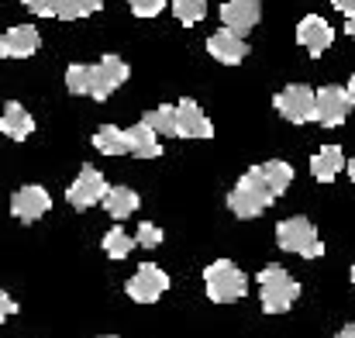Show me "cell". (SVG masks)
Segmentation results:
<instances>
[{"label": "cell", "mask_w": 355, "mask_h": 338, "mask_svg": "<svg viewBox=\"0 0 355 338\" xmlns=\"http://www.w3.org/2000/svg\"><path fill=\"white\" fill-rule=\"evenodd\" d=\"M272 201H276V194H272V187L266 183L262 166H252V169L241 173L235 190L228 194V211H232L235 218H241V221H248V218H259Z\"/></svg>", "instance_id": "6da1fadb"}, {"label": "cell", "mask_w": 355, "mask_h": 338, "mask_svg": "<svg viewBox=\"0 0 355 338\" xmlns=\"http://www.w3.org/2000/svg\"><path fill=\"white\" fill-rule=\"evenodd\" d=\"M300 297V283L279 266V262H269L262 273H259V301H262V311L266 314H283L297 304Z\"/></svg>", "instance_id": "7a4b0ae2"}, {"label": "cell", "mask_w": 355, "mask_h": 338, "mask_svg": "<svg viewBox=\"0 0 355 338\" xmlns=\"http://www.w3.org/2000/svg\"><path fill=\"white\" fill-rule=\"evenodd\" d=\"M204 290H207V301L214 304H235L248 294V276L232 259H214L204 269Z\"/></svg>", "instance_id": "3957f363"}, {"label": "cell", "mask_w": 355, "mask_h": 338, "mask_svg": "<svg viewBox=\"0 0 355 338\" xmlns=\"http://www.w3.org/2000/svg\"><path fill=\"white\" fill-rule=\"evenodd\" d=\"M276 245L283 252H293V255H304V259H321L324 255V242H321L314 221H307V218L279 221L276 225Z\"/></svg>", "instance_id": "277c9868"}, {"label": "cell", "mask_w": 355, "mask_h": 338, "mask_svg": "<svg viewBox=\"0 0 355 338\" xmlns=\"http://www.w3.org/2000/svg\"><path fill=\"white\" fill-rule=\"evenodd\" d=\"M107 180H104V173L97 169V166H83L80 173H76V180L69 183V190H66V204L69 208H76V211H90L94 204H104V197H107Z\"/></svg>", "instance_id": "5b68a950"}, {"label": "cell", "mask_w": 355, "mask_h": 338, "mask_svg": "<svg viewBox=\"0 0 355 338\" xmlns=\"http://www.w3.org/2000/svg\"><path fill=\"white\" fill-rule=\"evenodd\" d=\"M166 290H169V273L155 262H141L135 269V276H128V283H124V294L135 304H155Z\"/></svg>", "instance_id": "8992f818"}, {"label": "cell", "mask_w": 355, "mask_h": 338, "mask_svg": "<svg viewBox=\"0 0 355 338\" xmlns=\"http://www.w3.org/2000/svg\"><path fill=\"white\" fill-rule=\"evenodd\" d=\"M272 104H276V111L283 114L290 124H307V121H314L318 90H311V87H304V83H290V87H283V90L272 97Z\"/></svg>", "instance_id": "52a82bcc"}, {"label": "cell", "mask_w": 355, "mask_h": 338, "mask_svg": "<svg viewBox=\"0 0 355 338\" xmlns=\"http://www.w3.org/2000/svg\"><path fill=\"white\" fill-rule=\"evenodd\" d=\"M49 211H52V197H49V190L38 187V183H28V187H21V190L10 197V214H14L21 225H35V221L45 218Z\"/></svg>", "instance_id": "ba28073f"}, {"label": "cell", "mask_w": 355, "mask_h": 338, "mask_svg": "<svg viewBox=\"0 0 355 338\" xmlns=\"http://www.w3.org/2000/svg\"><path fill=\"white\" fill-rule=\"evenodd\" d=\"M131 76V66L121 59V56H104L97 66H94V87H90V97L94 101H107L118 87L128 83Z\"/></svg>", "instance_id": "9c48e42d"}, {"label": "cell", "mask_w": 355, "mask_h": 338, "mask_svg": "<svg viewBox=\"0 0 355 338\" xmlns=\"http://www.w3.org/2000/svg\"><path fill=\"white\" fill-rule=\"evenodd\" d=\"M349 111H355V108L345 87H321L318 90V108H314V121L318 124L338 128V124H345Z\"/></svg>", "instance_id": "30bf717a"}, {"label": "cell", "mask_w": 355, "mask_h": 338, "mask_svg": "<svg viewBox=\"0 0 355 338\" xmlns=\"http://www.w3.org/2000/svg\"><path fill=\"white\" fill-rule=\"evenodd\" d=\"M176 138H214L211 117L200 111V104L190 101V97H183L176 104Z\"/></svg>", "instance_id": "8fae6325"}, {"label": "cell", "mask_w": 355, "mask_h": 338, "mask_svg": "<svg viewBox=\"0 0 355 338\" xmlns=\"http://www.w3.org/2000/svg\"><path fill=\"white\" fill-rule=\"evenodd\" d=\"M297 42L318 59V56H324V49H331V42H335V28H331L321 14H307V17L297 24Z\"/></svg>", "instance_id": "7c38bea8"}, {"label": "cell", "mask_w": 355, "mask_h": 338, "mask_svg": "<svg viewBox=\"0 0 355 338\" xmlns=\"http://www.w3.org/2000/svg\"><path fill=\"white\" fill-rule=\"evenodd\" d=\"M221 21L235 35H248L262 21V3L259 0H225L221 3Z\"/></svg>", "instance_id": "4fadbf2b"}, {"label": "cell", "mask_w": 355, "mask_h": 338, "mask_svg": "<svg viewBox=\"0 0 355 338\" xmlns=\"http://www.w3.org/2000/svg\"><path fill=\"white\" fill-rule=\"evenodd\" d=\"M207 52L218 62H225V66H238L248 56V42H245V35H235L232 28H221V31H214L207 38Z\"/></svg>", "instance_id": "5bb4252c"}, {"label": "cell", "mask_w": 355, "mask_h": 338, "mask_svg": "<svg viewBox=\"0 0 355 338\" xmlns=\"http://www.w3.org/2000/svg\"><path fill=\"white\" fill-rule=\"evenodd\" d=\"M345 166H349V162H345V155H342V145H321V149L314 152V159H311V176H314L318 183H331Z\"/></svg>", "instance_id": "9a60e30c"}, {"label": "cell", "mask_w": 355, "mask_h": 338, "mask_svg": "<svg viewBox=\"0 0 355 338\" xmlns=\"http://www.w3.org/2000/svg\"><path fill=\"white\" fill-rule=\"evenodd\" d=\"M3 38H7V59H28V56H35L38 45H42V35H38L35 24H17V28H10Z\"/></svg>", "instance_id": "2e32d148"}, {"label": "cell", "mask_w": 355, "mask_h": 338, "mask_svg": "<svg viewBox=\"0 0 355 338\" xmlns=\"http://www.w3.org/2000/svg\"><path fill=\"white\" fill-rule=\"evenodd\" d=\"M94 149L101 155H131V138H128V128L118 124H101L94 131Z\"/></svg>", "instance_id": "e0dca14e"}, {"label": "cell", "mask_w": 355, "mask_h": 338, "mask_svg": "<svg viewBox=\"0 0 355 338\" xmlns=\"http://www.w3.org/2000/svg\"><path fill=\"white\" fill-rule=\"evenodd\" d=\"M128 138H131V155H138V159H159L162 155L159 131L148 121H138L135 128H128Z\"/></svg>", "instance_id": "ac0fdd59"}, {"label": "cell", "mask_w": 355, "mask_h": 338, "mask_svg": "<svg viewBox=\"0 0 355 338\" xmlns=\"http://www.w3.org/2000/svg\"><path fill=\"white\" fill-rule=\"evenodd\" d=\"M0 121H3V135L14 138V142H24V138L35 131V117L24 111V104H17V101H7Z\"/></svg>", "instance_id": "d6986e66"}, {"label": "cell", "mask_w": 355, "mask_h": 338, "mask_svg": "<svg viewBox=\"0 0 355 338\" xmlns=\"http://www.w3.org/2000/svg\"><path fill=\"white\" fill-rule=\"evenodd\" d=\"M104 211L114 218V221H124L138 211V194L131 187H111L107 197H104Z\"/></svg>", "instance_id": "ffe728a7"}, {"label": "cell", "mask_w": 355, "mask_h": 338, "mask_svg": "<svg viewBox=\"0 0 355 338\" xmlns=\"http://www.w3.org/2000/svg\"><path fill=\"white\" fill-rule=\"evenodd\" d=\"M262 173H266V183L272 187L276 197H283V194L290 190V183H293V166L283 162V159H269V162H262Z\"/></svg>", "instance_id": "44dd1931"}, {"label": "cell", "mask_w": 355, "mask_h": 338, "mask_svg": "<svg viewBox=\"0 0 355 338\" xmlns=\"http://www.w3.org/2000/svg\"><path fill=\"white\" fill-rule=\"evenodd\" d=\"M90 87H94V66L73 62L66 69V90L76 94V97H90Z\"/></svg>", "instance_id": "7402d4cb"}, {"label": "cell", "mask_w": 355, "mask_h": 338, "mask_svg": "<svg viewBox=\"0 0 355 338\" xmlns=\"http://www.w3.org/2000/svg\"><path fill=\"white\" fill-rule=\"evenodd\" d=\"M104 252L111 255V259H128L131 255V248L138 245V238H131L128 231H121V228H111L107 235H104Z\"/></svg>", "instance_id": "603a6c76"}, {"label": "cell", "mask_w": 355, "mask_h": 338, "mask_svg": "<svg viewBox=\"0 0 355 338\" xmlns=\"http://www.w3.org/2000/svg\"><path fill=\"white\" fill-rule=\"evenodd\" d=\"M104 7V0H59V21H76V17H90Z\"/></svg>", "instance_id": "cb8c5ba5"}, {"label": "cell", "mask_w": 355, "mask_h": 338, "mask_svg": "<svg viewBox=\"0 0 355 338\" xmlns=\"http://www.w3.org/2000/svg\"><path fill=\"white\" fill-rule=\"evenodd\" d=\"M173 14H176V21L180 24H197V21H204V14H207V0H173Z\"/></svg>", "instance_id": "d4e9b609"}, {"label": "cell", "mask_w": 355, "mask_h": 338, "mask_svg": "<svg viewBox=\"0 0 355 338\" xmlns=\"http://www.w3.org/2000/svg\"><path fill=\"white\" fill-rule=\"evenodd\" d=\"M141 121H148L159 135H176V104H162V108L148 111Z\"/></svg>", "instance_id": "484cf974"}, {"label": "cell", "mask_w": 355, "mask_h": 338, "mask_svg": "<svg viewBox=\"0 0 355 338\" xmlns=\"http://www.w3.org/2000/svg\"><path fill=\"white\" fill-rule=\"evenodd\" d=\"M135 238H138V245H141V248H159L166 235H162V228H159V225H152V221H141Z\"/></svg>", "instance_id": "4316f807"}, {"label": "cell", "mask_w": 355, "mask_h": 338, "mask_svg": "<svg viewBox=\"0 0 355 338\" xmlns=\"http://www.w3.org/2000/svg\"><path fill=\"white\" fill-rule=\"evenodd\" d=\"M135 17H159L166 10V0H128Z\"/></svg>", "instance_id": "83f0119b"}, {"label": "cell", "mask_w": 355, "mask_h": 338, "mask_svg": "<svg viewBox=\"0 0 355 338\" xmlns=\"http://www.w3.org/2000/svg\"><path fill=\"white\" fill-rule=\"evenodd\" d=\"M28 10H35L38 17H55L59 14V0H21Z\"/></svg>", "instance_id": "f1b7e54d"}, {"label": "cell", "mask_w": 355, "mask_h": 338, "mask_svg": "<svg viewBox=\"0 0 355 338\" xmlns=\"http://www.w3.org/2000/svg\"><path fill=\"white\" fill-rule=\"evenodd\" d=\"M17 311H21V307H17V301H14L7 290H0V325H3L10 314H17Z\"/></svg>", "instance_id": "f546056e"}, {"label": "cell", "mask_w": 355, "mask_h": 338, "mask_svg": "<svg viewBox=\"0 0 355 338\" xmlns=\"http://www.w3.org/2000/svg\"><path fill=\"white\" fill-rule=\"evenodd\" d=\"M335 3V10H342V14H355V0H331Z\"/></svg>", "instance_id": "4dcf8cb0"}, {"label": "cell", "mask_w": 355, "mask_h": 338, "mask_svg": "<svg viewBox=\"0 0 355 338\" xmlns=\"http://www.w3.org/2000/svg\"><path fill=\"white\" fill-rule=\"evenodd\" d=\"M345 35L355 38V14H345Z\"/></svg>", "instance_id": "1f68e13d"}, {"label": "cell", "mask_w": 355, "mask_h": 338, "mask_svg": "<svg viewBox=\"0 0 355 338\" xmlns=\"http://www.w3.org/2000/svg\"><path fill=\"white\" fill-rule=\"evenodd\" d=\"M335 338H355V321H352V325H345V328H342Z\"/></svg>", "instance_id": "d6a6232c"}, {"label": "cell", "mask_w": 355, "mask_h": 338, "mask_svg": "<svg viewBox=\"0 0 355 338\" xmlns=\"http://www.w3.org/2000/svg\"><path fill=\"white\" fill-rule=\"evenodd\" d=\"M345 90H349V97H352V108H355V73H352V80H349V87H345Z\"/></svg>", "instance_id": "836d02e7"}, {"label": "cell", "mask_w": 355, "mask_h": 338, "mask_svg": "<svg viewBox=\"0 0 355 338\" xmlns=\"http://www.w3.org/2000/svg\"><path fill=\"white\" fill-rule=\"evenodd\" d=\"M345 169H349V180H352V183H355V155H352V159H349V166H345Z\"/></svg>", "instance_id": "e575fe53"}, {"label": "cell", "mask_w": 355, "mask_h": 338, "mask_svg": "<svg viewBox=\"0 0 355 338\" xmlns=\"http://www.w3.org/2000/svg\"><path fill=\"white\" fill-rule=\"evenodd\" d=\"M3 56H7V38L0 35V59H3Z\"/></svg>", "instance_id": "d590c367"}, {"label": "cell", "mask_w": 355, "mask_h": 338, "mask_svg": "<svg viewBox=\"0 0 355 338\" xmlns=\"http://www.w3.org/2000/svg\"><path fill=\"white\" fill-rule=\"evenodd\" d=\"M349 276H352V287H355V262H352V269H349Z\"/></svg>", "instance_id": "8d00e7d4"}, {"label": "cell", "mask_w": 355, "mask_h": 338, "mask_svg": "<svg viewBox=\"0 0 355 338\" xmlns=\"http://www.w3.org/2000/svg\"><path fill=\"white\" fill-rule=\"evenodd\" d=\"M101 338H118V335H101Z\"/></svg>", "instance_id": "74e56055"}, {"label": "cell", "mask_w": 355, "mask_h": 338, "mask_svg": "<svg viewBox=\"0 0 355 338\" xmlns=\"http://www.w3.org/2000/svg\"><path fill=\"white\" fill-rule=\"evenodd\" d=\"M0 131H3V121H0Z\"/></svg>", "instance_id": "f35d334b"}]
</instances>
